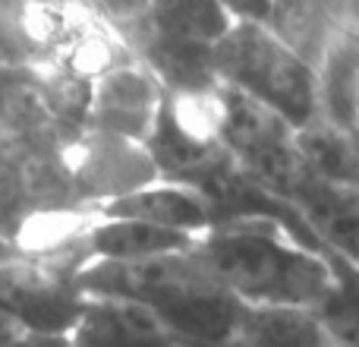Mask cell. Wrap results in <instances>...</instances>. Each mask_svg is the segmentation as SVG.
Returning a JSON list of instances; mask_svg holds the SVG:
<instances>
[{"instance_id":"ba28073f","label":"cell","mask_w":359,"mask_h":347,"mask_svg":"<svg viewBox=\"0 0 359 347\" xmlns=\"http://www.w3.org/2000/svg\"><path fill=\"white\" fill-rule=\"evenodd\" d=\"M92 215L95 218H139V221L186 230V234H196V237H202L215 224L211 202L202 192L164 177L151 180V183L139 186V190L123 192V196H114L92 205Z\"/></svg>"},{"instance_id":"9c48e42d","label":"cell","mask_w":359,"mask_h":347,"mask_svg":"<svg viewBox=\"0 0 359 347\" xmlns=\"http://www.w3.org/2000/svg\"><path fill=\"white\" fill-rule=\"evenodd\" d=\"M224 347H341L316 306L243 303L240 322Z\"/></svg>"},{"instance_id":"9a60e30c","label":"cell","mask_w":359,"mask_h":347,"mask_svg":"<svg viewBox=\"0 0 359 347\" xmlns=\"http://www.w3.org/2000/svg\"><path fill=\"white\" fill-rule=\"evenodd\" d=\"M22 332L25 329L16 322V319H10V316H4V313H0V347H4L6 341H13V338H19Z\"/></svg>"},{"instance_id":"8992f818","label":"cell","mask_w":359,"mask_h":347,"mask_svg":"<svg viewBox=\"0 0 359 347\" xmlns=\"http://www.w3.org/2000/svg\"><path fill=\"white\" fill-rule=\"evenodd\" d=\"M164 86L149 67L117 63L98 73L88 95V126L145 143L161 111Z\"/></svg>"},{"instance_id":"7c38bea8","label":"cell","mask_w":359,"mask_h":347,"mask_svg":"<svg viewBox=\"0 0 359 347\" xmlns=\"http://www.w3.org/2000/svg\"><path fill=\"white\" fill-rule=\"evenodd\" d=\"M95 4L117 22H142L149 13V0H95Z\"/></svg>"},{"instance_id":"6da1fadb","label":"cell","mask_w":359,"mask_h":347,"mask_svg":"<svg viewBox=\"0 0 359 347\" xmlns=\"http://www.w3.org/2000/svg\"><path fill=\"white\" fill-rule=\"evenodd\" d=\"M76 284L86 294L142 303L189 347H224L243 313V300L196 249L133 262L88 259Z\"/></svg>"},{"instance_id":"5b68a950","label":"cell","mask_w":359,"mask_h":347,"mask_svg":"<svg viewBox=\"0 0 359 347\" xmlns=\"http://www.w3.org/2000/svg\"><path fill=\"white\" fill-rule=\"evenodd\" d=\"M67 177L76 196L86 199L88 205H98L104 199L139 190V186L158 180L161 174H158L155 158L149 155L145 143L88 130L67 152Z\"/></svg>"},{"instance_id":"4fadbf2b","label":"cell","mask_w":359,"mask_h":347,"mask_svg":"<svg viewBox=\"0 0 359 347\" xmlns=\"http://www.w3.org/2000/svg\"><path fill=\"white\" fill-rule=\"evenodd\" d=\"M221 4L233 13V19H262L265 22L278 0H221Z\"/></svg>"},{"instance_id":"8fae6325","label":"cell","mask_w":359,"mask_h":347,"mask_svg":"<svg viewBox=\"0 0 359 347\" xmlns=\"http://www.w3.org/2000/svg\"><path fill=\"white\" fill-rule=\"evenodd\" d=\"M142 25L168 41L211 48L233 25V13L221 0H149Z\"/></svg>"},{"instance_id":"3957f363","label":"cell","mask_w":359,"mask_h":347,"mask_svg":"<svg viewBox=\"0 0 359 347\" xmlns=\"http://www.w3.org/2000/svg\"><path fill=\"white\" fill-rule=\"evenodd\" d=\"M211 67L221 82L265 105L293 130L316 124L322 105L316 70L262 19H233L211 44Z\"/></svg>"},{"instance_id":"30bf717a","label":"cell","mask_w":359,"mask_h":347,"mask_svg":"<svg viewBox=\"0 0 359 347\" xmlns=\"http://www.w3.org/2000/svg\"><path fill=\"white\" fill-rule=\"evenodd\" d=\"M82 253L88 259H111V262H133L151 259L164 253H183L198 243L196 234L174 228H161L139 218H95L82 234Z\"/></svg>"},{"instance_id":"5bb4252c","label":"cell","mask_w":359,"mask_h":347,"mask_svg":"<svg viewBox=\"0 0 359 347\" xmlns=\"http://www.w3.org/2000/svg\"><path fill=\"white\" fill-rule=\"evenodd\" d=\"M4 347H73V338L69 335H44V332H22V335L6 341Z\"/></svg>"},{"instance_id":"52a82bcc","label":"cell","mask_w":359,"mask_h":347,"mask_svg":"<svg viewBox=\"0 0 359 347\" xmlns=\"http://www.w3.org/2000/svg\"><path fill=\"white\" fill-rule=\"evenodd\" d=\"M73 347H189L142 303L86 294V306L69 332Z\"/></svg>"},{"instance_id":"7a4b0ae2","label":"cell","mask_w":359,"mask_h":347,"mask_svg":"<svg viewBox=\"0 0 359 347\" xmlns=\"http://www.w3.org/2000/svg\"><path fill=\"white\" fill-rule=\"evenodd\" d=\"M192 249L243 303L318 306L334 284L331 247L325 253L306 247L274 218L217 221Z\"/></svg>"},{"instance_id":"277c9868","label":"cell","mask_w":359,"mask_h":347,"mask_svg":"<svg viewBox=\"0 0 359 347\" xmlns=\"http://www.w3.org/2000/svg\"><path fill=\"white\" fill-rule=\"evenodd\" d=\"M76 272L35 259H0V313L25 332L69 335L86 306Z\"/></svg>"}]
</instances>
